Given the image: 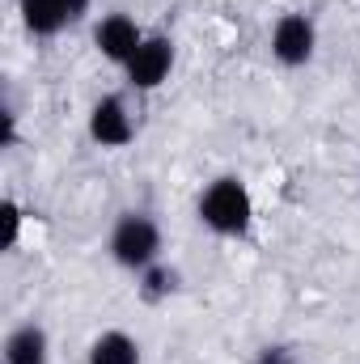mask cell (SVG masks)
Wrapping results in <instances>:
<instances>
[{
	"instance_id": "1",
	"label": "cell",
	"mask_w": 360,
	"mask_h": 364,
	"mask_svg": "<svg viewBox=\"0 0 360 364\" xmlns=\"http://www.w3.org/2000/svg\"><path fill=\"white\" fill-rule=\"evenodd\" d=\"M199 216L208 229L225 233V237H238L250 229V216H255V203H250V191L238 178H216L203 195H199Z\"/></svg>"
},
{
	"instance_id": "2",
	"label": "cell",
	"mask_w": 360,
	"mask_h": 364,
	"mask_svg": "<svg viewBox=\"0 0 360 364\" xmlns=\"http://www.w3.org/2000/svg\"><path fill=\"white\" fill-rule=\"evenodd\" d=\"M157 250H162V229L144 212H123L119 225H115V233H110L115 263H123L132 272H144V267H153Z\"/></svg>"
},
{
	"instance_id": "3",
	"label": "cell",
	"mask_w": 360,
	"mask_h": 364,
	"mask_svg": "<svg viewBox=\"0 0 360 364\" xmlns=\"http://www.w3.org/2000/svg\"><path fill=\"white\" fill-rule=\"evenodd\" d=\"M170 68H174V43L162 38V34H153V38H144V43L136 47V55L127 60V81H132L136 90H157V85L170 77Z\"/></svg>"
},
{
	"instance_id": "4",
	"label": "cell",
	"mask_w": 360,
	"mask_h": 364,
	"mask_svg": "<svg viewBox=\"0 0 360 364\" xmlns=\"http://www.w3.org/2000/svg\"><path fill=\"white\" fill-rule=\"evenodd\" d=\"M271 55L288 68H301L309 55H314V21L305 13H288L275 21V34H271Z\"/></svg>"
},
{
	"instance_id": "5",
	"label": "cell",
	"mask_w": 360,
	"mask_h": 364,
	"mask_svg": "<svg viewBox=\"0 0 360 364\" xmlns=\"http://www.w3.org/2000/svg\"><path fill=\"white\" fill-rule=\"evenodd\" d=\"M132 114H127V106H123V97H115V93H106L102 102H93L90 110V136L102 144V149H123V144H132Z\"/></svg>"
},
{
	"instance_id": "6",
	"label": "cell",
	"mask_w": 360,
	"mask_h": 364,
	"mask_svg": "<svg viewBox=\"0 0 360 364\" xmlns=\"http://www.w3.org/2000/svg\"><path fill=\"white\" fill-rule=\"evenodd\" d=\"M93 43H97V51H102L106 60L127 64V60L136 55V47L144 43V34H140V26H136L127 13H110V17H102V21H97Z\"/></svg>"
},
{
	"instance_id": "7",
	"label": "cell",
	"mask_w": 360,
	"mask_h": 364,
	"mask_svg": "<svg viewBox=\"0 0 360 364\" xmlns=\"http://www.w3.org/2000/svg\"><path fill=\"white\" fill-rule=\"evenodd\" d=\"M90 0H21V21L30 34H60L64 26H73L85 13Z\"/></svg>"
},
{
	"instance_id": "8",
	"label": "cell",
	"mask_w": 360,
	"mask_h": 364,
	"mask_svg": "<svg viewBox=\"0 0 360 364\" xmlns=\"http://www.w3.org/2000/svg\"><path fill=\"white\" fill-rule=\"evenodd\" d=\"M43 356H47L43 326H17L4 339V364H43Z\"/></svg>"
},
{
	"instance_id": "9",
	"label": "cell",
	"mask_w": 360,
	"mask_h": 364,
	"mask_svg": "<svg viewBox=\"0 0 360 364\" xmlns=\"http://www.w3.org/2000/svg\"><path fill=\"white\" fill-rule=\"evenodd\" d=\"M90 364H140V348L123 331H106L102 339H93Z\"/></svg>"
},
{
	"instance_id": "10",
	"label": "cell",
	"mask_w": 360,
	"mask_h": 364,
	"mask_svg": "<svg viewBox=\"0 0 360 364\" xmlns=\"http://www.w3.org/2000/svg\"><path fill=\"white\" fill-rule=\"evenodd\" d=\"M170 292H174V272L170 267H144V284H140L144 301H162Z\"/></svg>"
},
{
	"instance_id": "11",
	"label": "cell",
	"mask_w": 360,
	"mask_h": 364,
	"mask_svg": "<svg viewBox=\"0 0 360 364\" xmlns=\"http://www.w3.org/2000/svg\"><path fill=\"white\" fill-rule=\"evenodd\" d=\"M4 225H9L4 246H17V229H21V212H17V203H4Z\"/></svg>"
},
{
	"instance_id": "12",
	"label": "cell",
	"mask_w": 360,
	"mask_h": 364,
	"mask_svg": "<svg viewBox=\"0 0 360 364\" xmlns=\"http://www.w3.org/2000/svg\"><path fill=\"white\" fill-rule=\"evenodd\" d=\"M255 364H297V356H292L288 348H263Z\"/></svg>"
}]
</instances>
